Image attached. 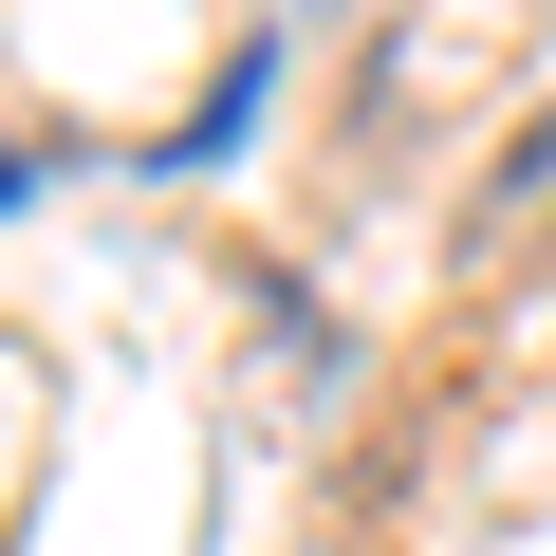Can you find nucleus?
Instances as JSON below:
<instances>
[{"label":"nucleus","instance_id":"nucleus-1","mask_svg":"<svg viewBox=\"0 0 556 556\" xmlns=\"http://www.w3.org/2000/svg\"><path fill=\"white\" fill-rule=\"evenodd\" d=\"M538 204H556V112H538V130H519V149H501V186H482V260H501V241H519V223H538Z\"/></svg>","mask_w":556,"mask_h":556}]
</instances>
